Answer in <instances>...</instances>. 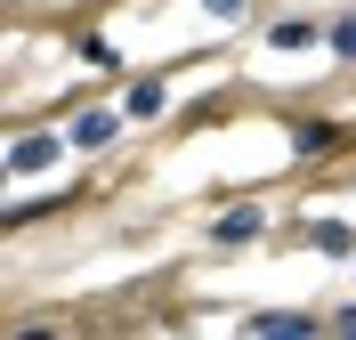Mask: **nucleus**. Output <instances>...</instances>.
<instances>
[{
  "instance_id": "obj_6",
  "label": "nucleus",
  "mask_w": 356,
  "mask_h": 340,
  "mask_svg": "<svg viewBox=\"0 0 356 340\" xmlns=\"http://www.w3.org/2000/svg\"><path fill=\"white\" fill-rule=\"evenodd\" d=\"M316 251H348V227H340V219H316Z\"/></svg>"
},
{
  "instance_id": "obj_8",
  "label": "nucleus",
  "mask_w": 356,
  "mask_h": 340,
  "mask_svg": "<svg viewBox=\"0 0 356 340\" xmlns=\"http://www.w3.org/2000/svg\"><path fill=\"white\" fill-rule=\"evenodd\" d=\"M332 41H340V49H348V57H356V24H340V33H332Z\"/></svg>"
},
{
  "instance_id": "obj_4",
  "label": "nucleus",
  "mask_w": 356,
  "mask_h": 340,
  "mask_svg": "<svg viewBox=\"0 0 356 340\" xmlns=\"http://www.w3.org/2000/svg\"><path fill=\"white\" fill-rule=\"evenodd\" d=\"M113 130H122V113H81L73 122V146H113Z\"/></svg>"
},
{
  "instance_id": "obj_3",
  "label": "nucleus",
  "mask_w": 356,
  "mask_h": 340,
  "mask_svg": "<svg viewBox=\"0 0 356 340\" xmlns=\"http://www.w3.org/2000/svg\"><path fill=\"white\" fill-rule=\"evenodd\" d=\"M259 227H267V211L251 203V211H227V219L211 227V235H219V243H251V235H259Z\"/></svg>"
},
{
  "instance_id": "obj_5",
  "label": "nucleus",
  "mask_w": 356,
  "mask_h": 340,
  "mask_svg": "<svg viewBox=\"0 0 356 340\" xmlns=\"http://www.w3.org/2000/svg\"><path fill=\"white\" fill-rule=\"evenodd\" d=\"M162 97H170L162 81H138V90L122 97V113H130V122H146V113H162Z\"/></svg>"
},
{
  "instance_id": "obj_2",
  "label": "nucleus",
  "mask_w": 356,
  "mask_h": 340,
  "mask_svg": "<svg viewBox=\"0 0 356 340\" xmlns=\"http://www.w3.org/2000/svg\"><path fill=\"white\" fill-rule=\"evenodd\" d=\"M49 162H57V138H17V146H8V170H49Z\"/></svg>"
},
{
  "instance_id": "obj_9",
  "label": "nucleus",
  "mask_w": 356,
  "mask_h": 340,
  "mask_svg": "<svg viewBox=\"0 0 356 340\" xmlns=\"http://www.w3.org/2000/svg\"><path fill=\"white\" fill-rule=\"evenodd\" d=\"M340 332H356V308H348V316H340Z\"/></svg>"
},
{
  "instance_id": "obj_7",
  "label": "nucleus",
  "mask_w": 356,
  "mask_h": 340,
  "mask_svg": "<svg viewBox=\"0 0 356 340\" xmlns=\"http://www.w3.org/2000/svg\"><path fill=\"white\" fill-rule=\"evenodd\" d=\"M211 17H243V0H211Z\"/></svg>"
},
{
  "instance_id": "obj_1",
  "label": "nucleus",
  "mask_w": 356,
  "mask_h": 340,
  "mask_svg": "<svg viewBox=\"0 0 356 340\" xmlns=\"http://www.w3.org/2000/svg\"><path fill=\"white\" fill-rule=\"evenodd\" d=\"M251 332H267V340H300V332H316V316H291V308H259V316H251Z\"/></svg>"
}]
</instances>
